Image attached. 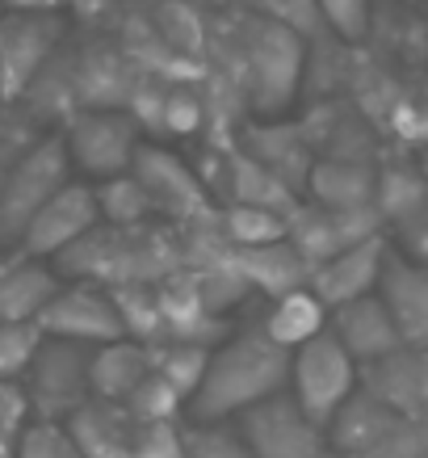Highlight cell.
<instances>
[{
  "label": "cell",
  "instance_id": "obj_18",
  "mask_svg": "<svg viewBox=\"0 0 428 458\" xmlns=\"http://www.w3.org/2000/svg\"><path fill=\"white\" fill-rule=\"evenodd\" d=\"M59 291H63V282L38 257L0 265V324H38V316L51 307Z\"/></svg>",
  "mask_w": 428,
  "mask_h": 458
},
{
  "label": "cell",
  "instance_id": "obj_30",
  "mask_svg": "<svg viewBox=\"0 0 428 458\" xmlns=\"http://www.w3.org/2000/svg\"><path fill=\"white\" fill-rule=\"evenodd\" d=\"M185 403H189V400H185V395H180V391L172 387L160 370H155V375L147 378V383H143L130 400H126V408H130L143 425H172Z\"/></svg>",
  "mask_w": 428,
  "mask_h": 458
},
{
  "label": "cell",
  "instance_id": "obj_10",
  "mask_svg": "<svg viewBox=\"0 0 428 458\" xmlns=\"http://www.w3.org/2000/svg\"><path fill=\"white\" fill-rule=\"evenodd\" d=\"M370 236H382L378 207L331 210V207H319V202H298L290 210V244L298 249V257L311 269H319L336 252L353 249V244H361V240H370Z\"/></svg>",
  "mask_w": 428,
  "mask_h": 458
},
{
  "label": "cell",
  "instance_id": "obj_5",
  "mask_svg": "<svg viewBox=\"0 0 428 458\" xmlns=\"http://www.w3.org/2000/svg\"><path fill=\"white\" fill-rule=\"evenodd\" d=\"M361 391V366L348 358V349L331 333H323L311 345L294 349L290 361V400L311 420L331 429V420L345 412V403Z\"/></svg>",
  "mask_w": 428,
  "mask_h": 458
},
{
  "label": "cell",
  "instance_id": "obj_15",
  "mask_svg": "<svg viewBox=\"0 0 428 458\" xmlns=\"http://www.w3.org/2000/svg\"><path fill=\"white\" fill-rule=\"evenodd\" d=\"M138 185L147 190L155 210H164L172 219H197L206 210V198H202V181L194 177V168L180 165V156L164 152L160 143H143L135 156Z\"/></svg>",
  "mask_w": 428,
  "mask_h": 458
},
{
  "label": "cell",
  "instance_id": "obj_38",
  "mask_svg": "<svg viewBox=\"0 0 428 458\" xmlns=\"http://www.w3.org/2000/svg\"><path fill=\"white\" fill-rule=\"evenodd\" d=\"M4 4H13V13H55L59 0H4Z\"/></svg>",
  "mask_w": 428,
  "mask_h": 458
},
{
  "label": "cell",
  "instance_id": "obj_12",
  "mask_svg": "<svg viewBox=\"0 0 428 458\" xmlns=\"http://www.w3.org/2000/svg\"><path fill=\"white\" fill-rule=\"evenodd\" d=\"M101 227V207H97V185L71 181L63 194H55L42 215L29 223V232L21 236V252L26 257H63L71 244H80L88 232Z\"/></svg>",
  "mask_w": 428,
  "mask_h": 458
},
{
  "label": "cell",
  "instance_id": "obj_40",
  "mask_svg": "<svg viewBox=\"0 0 428 458\" xmlns=\"http://www.w3.org/2000/svg\"><path fill=\"white\" fill-rule=\"evenodd\" d=\"M4 177H9V165H0V185H4Z\"/></svg>",
  "mask_w": 428,
  "mask_h": 458
},
{
  "label": "cell",
  "instance_id": "obj_2",
  "mask_svg": "<svg viewBox=\"0 0 428 458\" xmlns=\"http://www.w3.org/2000/svg\"><path fill=\"white\" fill-rule=\"evenodd\" d=\"M303 34L264 21L252 13L239 30V72H244V89L248 101L261 114L290 110L294 93L303 84Z\"/></svg>",
  "mask_w": 428,
  "mask_h": 458
},
{
  "label": "cell",
  "instance_id": "obj_11",
  "mask_svg": "<svg viewBox=\"0 0 428 458\" xmlns=\"http://www.w3.org/2000/svg\"><path fill=\"white\" fill-rule=\"evenodd\" d=\"M63 21L55 13H4L0 17V68H4V98L26 93L51 64Z\"/></svg>",
  "mask_w": 428,
  "mask_h": 458
},
{
  "label": "cell",
  "instance_id": "obj_6",
  "mask_svg": "<svg viewBox=\"0 0 428 458\" xmlns=\"http://www.w3.org/2000/svg\"><path fill=\"white\" fill-rule=\"evenodd\" d=\"M26 395L38 420L68 425L84 403L93 400V349L46 336L26 375Z\"/></svg>",
  "mask_w": 428,
  "mask_h": 458
},
{
  "label": "cell",
  "instance_id": "obj_4",
  "mask_svg": "<svg viewBox=\"0 0 428 458\" xmlns=\"http://www.w3.org/2000/svg\"><path fill=\"white\" fill-rule=\"evenodd\" d=\"M71 185V156L63 140H38L9 165V177L0 185V240H17L29 232V223L42 207Z\"/></svg>",
  "mask_w": 428,
  "mask_h": 458
},
{
  "label": "cell",
  "instance_id": "obj_25",
  "mask_svg": "<svg viewBox=\"0 0 428 458\" xmlns=\"http://www.w3.org/2000/svg\"><path fill=\"white\" fill-rule=\"evenodd\" d=\"M219 223H222V232H227V240H231V249H261V244L290 240V215H281V210L231 202Z\"/></svg>",
  "mask_w": 428,
  "mask_h": 458
},
{
  "label": "cell",
  "instance_id": "obj_3",
  "mask_svg": "<svg viewBox=\"0 0 428 458\" xmlns=\"http://www.w3.org/2000/svg\"><path fill=\"white\" fill-rule=\"evenodd\" d=\"M336 458H428V429L395 412L370 391H357L331 420Z\"/></svg>",
  "mask_w": 428,
  "mask_h": 458
},
{
  "label": "cell",
  "instance_id": "obj_39",
  "mask_svg": "<svg viewBox=\"0 0 428 458\" xmlns=\"http://www.w3.org/2000/svg\"><path fill=\"white\" fill-rule=\"evenodd\" d=\"M0 458H17V437H4V433H0Z\"/></svg>",
  "mask_w": 428,
  "mask_h": 458
},
{
  "label": "cell",
  "instance_id": "obj_22",
  "mask_svg": "<svg viewBox=\"0 0 428 458\" xmlns=\"http://www.w3.org/2000/svg\"><path fill=\"white\" fill-rule=\"evenodd\" d=\"M311 198L331 210H365L378 202V177L361 160H319L311 165Z\"/></svg>",
  "mask_w": 428,
  "mask_h": 458
},
{
  "label": "cell",
  "instance_id": "obj_26",
  "mask_svg": "<svg viewBox=\"0 0 428 458\" xmlns=\"http://www.w3.org/2000/svg\"><path fill=\"white\" fill-rule=\"evenodd\" d=\"M97 207H101V219L110 223V227H143V219L155 210L135 173L97 181Z\"/></svg>",
  "mask_w": 428,
  "mask_h": 458
},
{
  "label": "cell",
  "instance_id": "obj_33",
  "mask_svg": "<svg viewBox=\"0 0 428 458\" xmlns=\"http://www.w3.org/2000/svg\"><path fill=\"white\" fill-rule=\"evenodd\" d=\"M323 30L340 42H361L370 30V0H315Z\"/></svg>",
  "mask_w": 428,
  "mask_h": 458
},
{
  "label": "cell",
  "instance_id": "obj_16",
  "mask_svg": "<svg viewBox=\"0 0 428 458\" xmlns=\"http://www.w3.org/2000/svg\"><path fill=\"white\" fill-rule=\"evenodd\" d=\"M378 294H382L387 311L399 324L403 345L428 349V269L424 265H415L412 257L390 249L382 282H378Z\"/></svg>",
  "mask_w": 428,
  "mask_h": 458
},
{
  "label": "cell",
  "instance_id": "obj_24",
  "mask_svg": "<svg viewBox=\"0 0 428 458\" xmlns=\"http://www.w3.org/2000/svg\"><path fill=\"white\" fill-rule=\"evenodd\" d=\"M152 358H155V370L194 403V395L202 391V383H206L214 349L194 345V341H160V345H152Z\"/></svg>",
  "mask_w": 428,
  "mask_h": 458
},
{
  "label": "cell",
  "instance_id": "obj_28",
  "mask_svg": "<svg viewBox=\"0 0 428 458\" xmlns=\"http://www.w3.org/2000/svg\"><path fill=\"white\" fill-rule=\"evenodd\" d=\"M180 433H185L189 458H252L239 425H227V420H189L180 425Z\"/></svg>",
  "mask_w": 428,
  "mask_h": 458
},
{
  "label": "cell",
  "instance_id": "obj_23",
  "mask_svg": "<svg viewBox=\"0 0 428 458\" xmlns=\"http://www.w3.org/2000/svg\"><path fill=\"white\" fill-rule=\"evenodd\" d=\"M227 177H231V202H239V207H264V210H281V215H290L298 207L290 185L248 152L227 160Z\"/></svg>",
  "mask_w": 428,
  "mask_h": 458
},
{
  "label": "cell",
  "instance_id": "obj_34",
  "mask_svg": "<svg viewBox=\"0 0 428 458\" xmlns=\"http://www.w3.org/2000/svg\"><path fill=\"white\" fill-rule=\"evenodd\" d=\"M252 9H256V17L277 21V26L294 30V34H303V38H311V34L323 30V17H319L315 0H252Z\"/></svg>",
  "mask_w": 428,
  "mask_h": 458
},
{
  "label": "cell",
  "instance_id": "obj_19",
  "mask_svg": "<svg viewBox=\"0 0 428 458\" xmlns=\"http://www.w3.org/2000/svg\"><path fill=\"white\" fill-rule=\"evenodd\" d=\"M231 265L239 269V278L248 282L252 291H264L269 299H281V294L311 286V265L298 257L290 240L261 244V249H231Z\"/></svg>",
  "mask_w": 428,
  "mask_h": 458
},
{
  "label": "cell",
  "instance_id": "obj_20",
  "mask_svg": "<svg viewBox=\"0 0 428 458\" xmlns=\"http://www.w3.org/2000/svg\"><path fill=\"white\" fill-rule=\"evenodd\" d=\"M152 375H155V358L152 345H143V341L122 336L113 345L93 349V400L126 403Z\"/></svg>",
  "mask_w": 428,
  "mask_h": 458
},
{
  "label": "cell",
  "instance_id": "obj_7",
  "mask_svg": "<svg viewBox=\"0 0 428 458\" xmlns=\"http://www.w3.org/2000/svg\"><path fill=\"white\" fill-rule=\"evenodd\" d=\"M63 143H68L71 168L110 181L135 168V156L143 148V126L135 123L130 110H84L71 118Z\"/></svg>",
  "mask_w": 428,
  "mask_h": 458
},
{
  "label": "cell",
  "instance_id": "obj_14",
  "mask_svg": "<svg viewBox=\"0 0 428 458\" xmlns=\"http://www.w3.org/2000/svg\"><path fill=\"white\" fill-rule=\"evenodd\" d=\"M387 257H390L387 236L361 240V244H353V249L336 252V257L323 261L319 269H311V291H315L331 311L345 307V303H357V299H365V294H378Z\"/></svg>",
  "mask_w": 428,
  "mask_h": 458
},
{
  "label": "cell",
  "instance_id": "obj_32",
  "mask_svg": "<svg viewBox=\"0 0 428 458\" xmlns=\"http://www.w3.org/2000/svg\"><path fill=\"white\" fill-rule=\"evenodd\" d=\"M17 458H84V450L71 442L68 425L34 420V425L17 437Z\"/></svg>",
  "mask_w": 428,
  "mask_h": 458
},
{
  "label": "cell",
  "instance_id": "obj_31",
  "mask_svg": "<svg viewBox=\"0 0 428 458\" xmlns=\"http://www.w3.org/2000/svg\"><path fill=\"white\" fill-rule=\"evenodd\" d=\"M42 341H46V333L38 324H0V378L17 383L21 375H29Z\"/></svg>",
  "mask_w": 428,
  "mask_h": 458
},
{
  "label": "cell",
  "instance_id": "obj_37",
  "mask_svg": "<svg viewBox=\"0 0 428 458\" xmlns=\"http://www.w3.org/2000/svg\"><path fill=\"white\" fill-rule=\"evenodd\" d=\"M29 395L21 383H13V378H0V433L4 437H21V433L29 429Z\"/></svg>",
  "mask_w": 428,
  "mask_h": 458
},
{
  "label": "cell",
  "instance_id": "obj_9",
  "mask_svg": "<svg viewBox=\"0 0 428 458\" xmlns=\"http://www.w3.org/2000/svg\"><path fill=\"white\" fill-rule=\"evenodd\" d=\"M38 328L59 341H76V345L101 349L126 336L122 311L113 303V291L97 286V282H76L51 299V307L38 316Z\"/></svg>",
  "mask_w": 428,
  "mask_h": 458
},
{
  "label": "cell",
  "instance_id": "obj_35",
  "mask_svg": "<svg viewBox=\"0 0 428 458\" xmlns=\"http://www.w3.org/2000/svg\"><path fill=\"white\" fill-rule=\"evenodd\" d=\"M202 118H206L202 93H197L194 84H172V89H168V101H164V123H160V131H168V135H194L197 126H202Z\"/></svg>",
  "mask_w": 428,
  "mask_h": 458
},
{
  "label": "cell",
  "instance_id": "obj_8",
  "mask_svg": "<svg viewBox=\"0 0 428 458\" xmlns=\"http://www.w3.org/2000/svg\"><path fill=\"white\" fill-rule=\"evenodd\" d=\"M239 433H244L252 458H336L331 433L319 420L306 417L303 408L290 400V391L244 412Z\"/></svg>",
  "mask_w": 428,
  "mask_h": 458
},
{
  "label": "cell",
  "instance_id": "obj_13",
  "mask_svg": "<svg viewBox=\"0 0 428 458\" xmlns=\"http://www.w3.org/2000/svg\"><path fill=\"white\" fill-rule=\"evenodd\" d=\"M328 333L348 349V358L357 361L361 370H370L378 361L395 358L399 349H407L399 336V324H395V316L382 303V294H365L357 303L336 307Z\"/></svg>",
  "mask_w": 428,
  "mask_h": 458
},
{
  "label": "cell",
  "instance_id": "obj_27",
  "mask_svg": "<svg viewBox=\"0 0 428 458\" xmlns=\"http://www.w3.org/2000/svg\"><path fill=\"white\" fill-rule=\"evenodd\" d=\"M378 215L382 219H415V215H424L428 210V181L412 168H390L378 177Z\"/></svg>",
  "mask_w": 428,
  "mask_h": 458
},
{
  "label": "cell",
  "instance_id": "obj_42",
  "mask_svg": "<svg viewBox=\"0 0 428 458\" xmlns=\"http://www.w3.org/2000/svg\"><path fill=\"white\" fill-rule=\"evenodd\" d=\"M0 4H4V0H0Z\"/></svg>",
  "mask_w": 428,
  "mask_h": 458
},
{
  "label": "cell",
  "instance_id": "obj_1",
  "mask_svg": "<svg viewBox=\"0 0 428 458\" xmlns=\"http://www.w3.org/2000/svg\"><path fill=\"white\" fill-rule=\"evenodd\" d=\"M290 361L294 353L281 349L264 328L227 336L210 358L206 383L189 403L194 420H231L261 408L273 395L290 391Z\"/></svg>",
  "mask_w": 428,
  "mask_h": 458
},
{
  "label": "cell",
  "instance_id": "obj_21",
  "mask_svg": "<svg viewBox=\"0 0 428 458\" xmlns=\"http://www.w3.org/2000/svg\"><path fill=\"white\" fill-rule=\"evenodd\" d=\"M261 328L273 336L281 349H290L294 353V349L311 345V341H319V336L328 333L331 328V307L323 303L311 286H303V291L273 299V311L264 316Z\"/></svg>",
  "mask_w": 428,
  "mask_h": 458
},
{
  "label": "cell",
  "instance_id": "obj_29",
  "mask_svg": "<svg viewBox=\"0 0 428 458\" xmlns=\"http://www.w3.org/2000/svg\"><path fill=\"white\" fill-rule=\"evenodd\" d=\"M155 34H160L168 51L177 59H185V64H197V59H202V21H197L194 9H185V4H160Z\"/></svg>",
  "mask_w": 428,
  "mask_h": 458
},
{
  "label": "cell",
  "instance_id": "obj_41",
  "mask_svg": "<svg viewBox=\"0 0 428 458\" xmlns=\"http://www.w3.org/2000/svg\"><path fill=\"white\" fill-rule=\"evenodd\" d=\"M0 98H4V68H0Z\"/></svg>",
  "mask_w": 428,
  "mask_h": 458
},
{
  "label": "cell",
  "instance_id": "obj_36",
  "mask_svg": "<svg viewBox=\"0 0 428 458\" xmlns=\"http://www.w3.org/2000/svg\"><path fill=\"white\" fill-rule=\"evenodd\" d=\"M130 458H189L185 454V433H180L177 420L172 425H143Z\"/></svg>",
  "mask_w": 428,
  "mask_h": 458
},
{
  "label": "cell",
  "instance_id": "obj_17",
  "mask_svg": "<svg viewBox=\"0 0 428 458\" xmlns=\"http://www.w3.org/2000/svg\"><path fill=\"white\" fill-rule=\"evenodd\" d=\"M138 429H143V420L126 403H110V400H88L68 420L71 442L84 450V458H130Z\"/></svg>",
  "mask_w": 428,
  "mask_h": 458
}]
</instances>
